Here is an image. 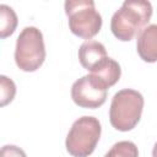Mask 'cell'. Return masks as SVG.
I'll return each mask as SVG.
<instances>
[{"label": "cell", "mask_w": 157, "mask_h": 157, "mask_svg": "<svg viewBox=\"0 0 157 157\" xmlns=\"http://www.w3.org/2000/svg\"><path fill=\"white\" fill-rule=\"evenodd\" d=\"M152 16V5L146 0H126L110 21L114 37L123 42L131 40L146 27Z\"/></svg>", "instance_id": "6da1fadb"}, {"label": "cell", "mask_w": 157, "mask_h": 157, "mask_svg": "<svg viewBox=\"0 0 157 157\" xmlns=\"http://www.w3.org/2000/svg\"><path fill=\"white\" fill-rule=\"evenodd\" d=\"M144 109V97L140 92L124 88L117 92L110 103L109 120L114 129L129 131L139 123Z\"/></svg>", "instance_id": "7a4b0ae2"}, {"label": "cell", "mask_w": 157, "mask_h": 157, "mask_svg": "<svg viewBox=\"0 0 157 157\" xmlns=\"http://www.w3.org/2000/svg\"><path fill=\"white\" fill-rule=\"evenodd\" d=\"M65 12L70 31L81 38L91 39L102 27V16L96 10L93 0H66Z\"/></svg>", "instance_id": "3957f363"}, {"label": "cell", "mask_w": 157, "mask_h": 157, "mask_svg": "<svg viewBox=\"0 0 157 157\" xmlns=\"http://www.w3.org/2000/svg\"><path fill=\"white\" fill-rule=\"evenodd\" d=\"M101 123L94 117H81L74 121L65 141L67 152L74 157H88L101 137Z\"/></svg>", "instance_id": "277c9868"}, {"label": "cell", "mask_w": 157, "mask_h": 157, "mask_svg": "<svg viewBox=\"0 0 157 157\" xmlns=\"http://www.w3.org/2000/svg\"><path fill=\"white\" fill-rule=\"evenodd\" d=\"M45 59L42 32L33 26L25 27L16 40L15 61L22 71H36Z\"/></svg>", "instance_id": "5b68a950"}, {"label": "cell", "mask_w": 157, "mask_h": 157, "mask_svg": "<svg viewBox=\"0 0 157 157\" xmlns=\"http://www.w3.org/2000/svg\"><path fill=\"white\" fill-rule=\"evenodd\" d=\"M108 87L97 77L85 75L76 80L71 87L72 101L82 108H98L107 99Z\"/></svg>", "instance_id": "8992f818"}, {"label": "cell", "mask_w": 157, "mask_h": 157, "mask_svg": "<svg viewBox=\"0 0 157 157\" xmlns=\"http://www.w3.org/2000/svg\"><path fill=\"white\" fill-rule=\"evenodd\" d=\"M136 49L144 61H157V25H148L140 32Z\"/></svg>", "instance_id": "52a82bcc"}, {"label": "cell", "mask_w": 157, "mask_h": 157, "mask_svg": "<svg viewBox=\"0 0 157 157\" xmlns=\"http://www.w3.org/2000/svg\"><path fill=\"white\" fill-rule=\"evenodd\" d=\"M105 58H107V50L104 45L93 39H88L83 42L78 49V60L81 65L88 71H91Z\"/></svg>", "instance_id": "ba28073f"}, {"label": "cell", "mask_w": 157, "mask_h": 157, "mask_svg": "<svg viewBox=\"0 0 157 157\" xmlns=\"http://www.w3.org/2000/svg\"><path fill=\"white\" fill-rule=\"evenodd\" d=\"M90 72L92 76L97 77L109 88L110 86L115 85L119 81L121 75V69H120V65L114 59L107 56L97 66H94Z\"/></svg>", "instance_id": "9c48e42d"}, {"label": "cell", "mask_w": 157, "mask_h": 157, "mask_svg": "<svg viewBox=\"0 0 157 157\" xmlns=\"http://www.w3.org/2000/svg\"><path fill=\"white\" fill-rule=\"evenodd\" d=\"M17 26V16L12 7L1 4L0 5V36L6 38L11 36Z\"/></svg>", "instance_id": "30bf717a"}, {"label": "cell", "mask_w": 157, "mask_h": 157, "mask_svg": "<svg viewBox=\"0 0 157 157\" xmlns=\"http://www.w3.org/2000/svg\"><path fill=\"white\" fill-rule=\"evenodd\" d=\"M104 157H139V151L134 142L119 141L112 146Z\"/></svg>", "instance_id": "8fae6325"}, {"label": "cell", "mask_w": 157, "mask_h": 157, "mask_svg": "<svg viewBox=\"0 0 157 157\" xmlns=\"http://www.w3.org/2000/svg\"><path fill=\"white\" fill-rule=\"evenodd\" d=\"M0 92H1V102H0V104L2 107L6 105L7 103H10L13 99L15 93H16L15 82L11 78H9L7 76H5V75L0 76Z\"/></svg>", "instance_id": "7c38bea8"}, {"label": "cell", "mask_w": 157, "mask_h": 157, "mask_svg": "<svg viewBox=\"0 0 157 157\" xmlns=\"http://www.w3.org/2000/svg\"><path fill=\"white\" fill-rule=\"evenodd\" d=\"M1 157H27L25 151L15 145H5L1 148Z\"/></svg>", "instance_id": "4fadbf2b"}, {"label": "cell", "mask_w": 157, "mask_h": 157, "mask_svg": "<svg viewBox=\"0 0 157 157\" xmlns=\"http://www.w3.org/2000/svg\"><path fill=\"white\" fill-rule=\"evenodd\" d=\"M152 157H157V142H156L155 146H153V150H152Z\"/></svg>", "instance_id": "5bb4252c"}]
</instances>
